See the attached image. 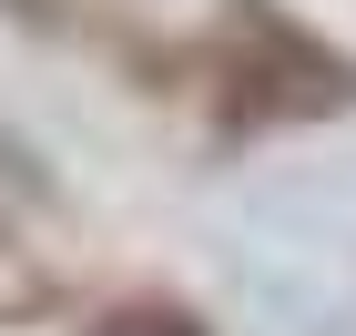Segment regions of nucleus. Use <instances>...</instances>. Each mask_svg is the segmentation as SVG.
<instances>
[{"label":"nucleus","mask_w":356,"mask_h":336,"mask_svg":"<svg viewBox=\"0 0 356 336\" xmlns=\"http://www.w3.org/2000/svg\"><path fill=\"white\" fill-rule=\"evenodd\" d=\"M193 72L214 82V122H305V112L356 102V61L326 51L305 21H285L275 0H224L214 41L193 51Z\"/></svg>","instance_id":"f257e3e1"},{"label":"nucleus","mask_w":356,"mask_h":336,"mask_svg":"<svg viewBox=\"0 0 356 336\" xmlns=\"http://www.w3.org/2000/svg\"><path fill=\"white\" fill-rule=\"evenodd\" d=\"M92 336H204V326H193L184 306H153V296H143V306H112Z\"/></svg>","instance_id":"f03ea898"}]
</instances>
